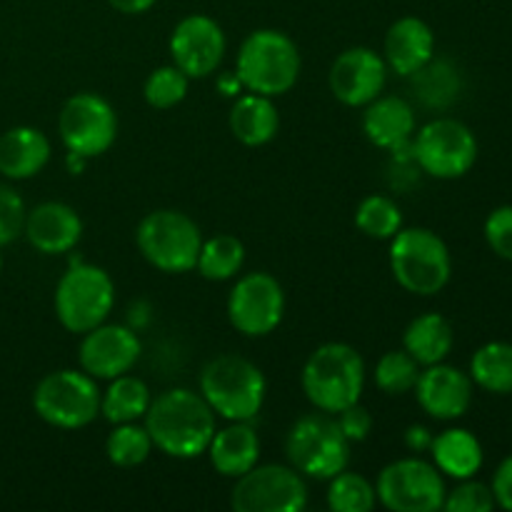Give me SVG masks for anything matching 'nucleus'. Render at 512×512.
Wrapping results in <instances>:
<instances>
[{"label": "nucleus", "instance_id": "f257e3e1", "mask_svg": "<svg viewBox=\"0 0 512 512\" xmlns=\"http://www.w3.org/2000/svg\"><path fill=\"white\" fill-rule=\"evenodd\" d=\"M145 430L153 448L175 460H193L208 450L215 435V413L195 390L173 388L150 400Z\"/></svg>", "mask_w": 512, "mask_h": 512}, {"label": "nucleus", "instance_id": "f03ea898", "mask_svg": "<svg viewBox=\"0 0 512 512\" xmlns=\"http://www.w3.org/2000/svg\"><path fill=\"white\" fill-rule=\"evenodd\" d=\"M303 393L315 410L340 413L360 403L365 388V360L353 345L325 343L303 365Z\"/></svg>", "mask_w": 512, "mask_h": 512}, {"label": "nucleus", "instance_id": "7ed1b4c3", "mask_svg": "<svg viewBox=\"0 0 512 512\" xmlns=\"http://www.w3.org/2000/svg\"><path fill=\"white\" fill-rule=\"evenodd\" d=\"M268 383L263 370L240 355H218L200 373V395L230 423H250L265 403Z\"/></svg>", "mask_w": 512, "mask_h": 512}, {"label": "nucleus", "instance_id": "20e7f679", "mask_svg": "<svg viewBox=\"0 0 512 512\" xmlns=\"http://www.w3.org/2000/svg\"><path fill=\"white\" fill-rule=\"evenodd\" d=\"M235 75H238L248 93L278 98V95L288 93L298 83V45L283 30H255L240 43Z\"/></svg>", "mask_w": 512, "mask_h": 512}, {"label": "nucleus", "instance_id": "39448f33", "mask_svg": "<svg viewBox=\"0 0 512 512\" xmlns=\"http://www.w3.org/2000/svg\"><path fill=\"white\" fill-rule=\"evenodd\" d=\"M390 270L403 290L438 295L453 275V258L438 233L428 228H400L390 238Z\"/></svg>", "mask_w": 512, "mask_h": 512}, {"label": "nucleus", "instance_id": "423d86ee", "mask_svg": "<svg viewBox=\"0 0 512 512\" xmlns=\"http://www.w3.org/2000/svg\"><path fill=\"white\" fill-rule=\"evenodd\" d=\"M350 440L330 413H308L293 423L285 438V455L300 475L330 480L350 463Z\"/></svg>", "mask_w": 512, "mask_h": 512}, {"label": "nucleus", "instance_id": "0eeeda50", "mask_svg": "<svg viewBox=\"0 0 512 512\" xmlns=\"http://www.w3.org/2000/svg\"><path fill=\"white\" fill-rule=\"evenodd\" d=\"M113 305L115 285L98 265H70L55 285V315L68 333L85 335L103 325Z\"/></svg>", "mask_w": 512, "mask_h": 512}, {"label": "nucleus", "instance_id": "6e6552de", "mask_svg": "<svg viewBox=\"0 0 512 512\" xmlns=\"http://www.w3.org/2000/svg\"><path fill=\"white\" fill-rule=\"evenodd\" d=\"M135 245L153 268L163 273H188L198 263L203 235L193 218L180 210L163 208L140 220Z\"/></svg>", "mask_w": 512, "mask_h": 512}, {"label": "nucleus", "instance_id": "1a4fd4ad", "mask_svg": "<svg viewBox=\"0 0 512 512\" xmlns=\"http://www.w3.org/2000/svg\"><path fill=\"white\" fill-rule=\"evenodd\" d=\"M33 408L53 428H85L100 415L98 383L85 370H55L35 385Z\"/></svg>", "mask_w": 512, "mask_h": 512}, {"label": "nucleus", "instance_id": "9d476101", "mask_svg": "<svg viewBox=\"0 0 512 512\" xmlns=\"http://www.w3.org/2000/svg\"><path fill=\"white\" fill-rule=\"evenodd\" d=\"M413 160L438 180L463 178L478 160V138L455 118H435L418 130Z\"/></svg>", "mask_w": 512, "mask_h": 512}, {"label": "nucleus", "instance_id": "9b49d317", "mask_svg": "<svg viewBox=\"0 0 512 512\" xmlns=\"http://www.w3.org/2000/svg\"><path fill=\"white\" fill-rule=\"evenodd\" d=\"M375 495L393 512H435L445 503L443 473L420 458H403L385 465L375 483Z\"/></svg>", "mask_w": 512, "mask_h": 512}, {"label": "nucleus", "instance_id": "f8f14e48", "mask_svg": "<svg viewBox=\"0 0 512 512\" xmlns=\"http://www.w3.org/2000/svg\"><path fill=\"white\" fill-rule=\"evenodd\" d=\"M230 505L235 512H300L308 485L293 465H255L235 478Z\"/></svg>", "mask_w": 512, "mask_h": 512}, {"label": "nucleus", "instance_id": "ddd939ff", "mask_svg": "<svg viewBox=\"0 0 512 512\" xmlns=\"http://www.w3.org/2000/svg\"><path fill=\"white\" fill-rule=\"evenodd\" d=\"M58 133L65 150L83 158H98L118 135V115L98 93H78L65 100L58 115Z\"/></svg>", "mask_w": 512, "mask_h": 512}, {"label": "nucleus", "instance_id": "4468645a", "mask_svg": "<svg viewBox=\"0 0 512 512\" xmlns=\"http://www.w3.org/2000/svg\"><path fill=\"white\" fill-rule=\"evenodd\" d=\"M285 315V293L268 273H248L233 285L228 298V318L238 333L265 338Z\"/></svg>", "mask_w": 512, "mask_h": 512}, {"label": "nucleus", "instance_id": "2eb2a0df", "mask_svg": "<svg viewBox=\"0 0 512 512\" xmlns=\"http://www.w3.org/2000/svg\"><path fill=\"white\" fill-rule=\"evenodd\" d=\"M225 33L208 15H188L170 35V55L188 78H208L225 58Z\"/></svg>", "mask_w": 512, "mask_h": 512}, {"label": "nucleus", "instance_id": "dca6fc26", "mask_svg": "<svg viewBox=\"0 0 512 512\" xmlns=\"http://www.w3.org/2000/svg\"><path fill=\"white\" fill-rule=\"evenodd\" d=\"M385 80H388L385 58L363 45L343 50L328 73L330 93L348 108H365L373 103L383 93Z\"/></svg>", "mask_w": 512, "mask_h": 512}, {"label": "nucleus", "instance_id": "f3484780", "mask_svg": "<svg viewBox=\"0 0 512 512\" xmlns=\"http://www.w3.org/2000/svg\"><path fill=\"white\" fill-rule=\"evenodd\" d=\"M140 340L125 325H98L80 343V368L95 380H113L130 373L140 358Z\"/></svg>", "mask_w": 512, "mask_h": 512}, {"label": "nucleus", "instance_id": "a211bd4d", "mask_svg": "<svg viewBox=\"0 0 512 512\" xmlns=\"http://www.w3.org/2000/svg\"><path fill=\"white\" fill-rule=\"evenodd\" d=\"M415 398L430 418L450 423V420L463 418L470 410L473 378L455 365H428L425 370H420V378L415 383Z\"/></svg>", "mask_w": 512, "mask_h": 512}, {"label": "nucleus", "instance_id": "6ab92c4d", "mask_svg": "<svg viewBox=\"0 0 512 512\" xmlns=\"http://www.w3.org/2000/svg\"><path fill=\"white\" fill-rule=\"evenodd\" d=\"M23 235L43 255L70 253L83 238V220L68 203L48 200L28 210Z\"/></svg>", "mask_w": 512, "mask_h": 512}, {"label": "nucleus", "instance_id": "aec40b11", "mask_svg": "<svg viewBox=\"0 0 512 512\" xmlns=\"http://www.w3.org/2000/svg\"><path fill=\"white\" fill-rule=\"evenodd\" d=\"M435 33L425 20L415 15L395 20L385 35V65L403 78H410L433 63Z\"/></svg>", "mask_w": 512, "mask_h": 512}, {"label": "nucleus", "instance_id": "412c9836", "mask_svg": "<svg viewBox=\"0 0 512 512\" xmlns=\"http://www.w3.org/2000/svg\"><path fill=\"white\" fill-rule=\"evenodd\" d=\"M363 130L373 145L398 153V150L408 148L413 143V105L408 100L398 98V95H378L373 103L365 105Z\"/></svg>", "mask_w": 512, "mask_h": 512}, {"label": "nucleus", "instance_id": "4be33fe9", "mask_svg": "<svg viewBox=\"0 0 512 512\" xmlns=\"http://www.w3.org/2000/svg\"><path fill=\"white\" fill-rule=\"evenodd\" d=\"M50 160V140L43 130L18 125L0 135V175L8 180H28Z\"/></svg>", "mask_w": 512, "mask_h": 512}, {"label": "nucleus", "instance_id": "5701e85b", "mask_svg": "<svg viewBox=\"0 0 512 512\" xmlns=\"http://www.w3.org/2000/svg\"><path fill=\"white\" fill-rule=\"evenodd\" d=\"M205 453L223 478H240L258 465L260 438L248 423H233L225 430H215Z\"/></svg>", "mask_w": 512, "mask_h": 512}, {"label": "nucleus", "instance_id": "b1692460", "mask_svg": "<svg viewBox=\"0 0 512 512\" xmlns=\"http://www.w3.org/2000/svg\"><path fill=\"white\" fill-rule=\"evenodd\" d=\"M230 133L248 148L270 143L280 128V115L273 98L260 93L238 95L228 115Z\"/></svg>", "mask_w": 512, "mask_h": 512}, {"label": "nucleus", "instance_id": "393cba45", "mask_svg": "<svg viewBox=\"0 0 512 512\" xmlns=\"http://www.w3.org/2000/svg\"><path fill=\"white\" fill-rule=\"evenodd\" d=\"M430 453L435 468L453 480L475 478L485 463L483 445L465 428H448L435 435Z\"/></svg>", "mask_w": 512, "mask_h": 512}, {"label": "nucleus", "instance_id": "a878e982", "mask_svg": "<svg viewBox=\"0 0 512 512\" xmlns=\"http://www.w3.org/2000/svg\"><path fill=\"white\" fill-rule=\"evenodd\" d=\"M453 345V325H450V320L443 318L440 313L418 315L415 320H410V325L405 328L403 335V348L418 360L420 368L445 363V358L450 355Z\"/></svg>", "mask_w": 512, "mask_h": 512}, {"label": "nucleus", "instance_id": "bb28decb", "mask_svg": "<svg viewBox=\"0 0 512 512\" xmlns=\"http://www.w3.org/2000/svg\"><path fill=\"white\" fill-rule=\"evenodd\" d=\"M150 390L148 385L133 375H118L110 380L108 390L100 393V413L108 423H135L138 418H145L150 408Z\"/></svg>", "mask_w": 512, "mask_h": 512}, {"label": "nucleus", "instance_id": "cd10ccee", "mask_svg": "<svg viewBox=\"0 0 512 512\" xmlns=\"http://www.w3.org/2000/svg\"><path fill=\"white\" fill-rule=\"evenodd\" d=\"M470 378L488 393H512V343L493 340L480 345L470 360Z\"/></svg>", "mask_w": 512, "mask_h": 512}, {"label": "nucleus", "instance_id": "c85d7f7f", "mask_svg": "<svg viewBox=\"0 0 512 512\" xmlns=\"http://www.w3.org/2000/svg\"><path fill=\"white\" fill-rule=\"evenodd\" d=\"M245 263V248L235 235H215V238L203 240L198 255V273L205 280H215V283H223V280L235 278L240 273Z\"/></svg>", "mask_w": 512, "mask_h": 512}, {"label": "nucleus", "instance_id": "c756f323", "mask_svg": "<svg viewBox=\"0 0 512 512\" xmlns=\"http://www.w3.org/2000/svg\"><path fill=\"white\" fill-rule=\"evenodd\" d=\"M355 225L373 240H390L403 228V213L388 195H368L355 210Z\"/></svg>", "mask_w": 512, "mask_h": 512}, {"label": "nucleus", "instance_id": "7c9ffc66", "mask_svg": "<svg viewBox=\"0 0 512 512\" xmlns=\"http://www.w3.org/2000/svg\"><path fill=\"white\" fill-rule=\"evenodd\" d=\"M328 508L333 512H370L375 508V485L348 468L328 480Z\"/></svg>", "mask_w": 512, "mask_h": 512}, {"label": "nucleus", "instance_id": "2f4dec72", "mask_svg": "<svg viewBox=\"0 0 512 512\" xmlns=\"http://www.w3.org/2000/svg\"><path fill=\"white\" fill-rule=\"evenodd\" d=\"M150 453H153V440L145 425L120 423L105 440V455L118 468H135L145 463Z\"/></svg>", "mask_w": 512, "mask_h": 512}, {"label": "nucleus", "instance_id": "473e14b6", "mask_svg": "<svg viewBox=\"0 0 512 512\" xmlns=\"http://www.w3.org/2000/svg\"><path fill=\"white\" fill-rule=\"evenodd\" d=\"M420 378V365L408 350H388L375 365V385L385 395H405L415 390Z\"/></svg>", "mask_w": 512, "mask_h": 512}, {"label": "nucleus", "instance_id": "72a5a7b5", "mask_svg": "<svg viewBox=\"0 0 512 512\" xmlns=\"http://www.w3.org/2000/svg\"><path fill=\"white\" fill-rule=\"evenodd\" d=\"M190 78L178 68V65H160L153 73L148 75L143 85L145 103L150 108L168 110L175 108L178 103H183L185 95H188Z\"/></svg>", "mask_w": 512, "mask_h": 512}, {"label": "nucleus", "instance_id": "f704fd0d", "mask_svg": "<svg viewBox=\"0 0 512 512\" xmlns=\"http://www.w3.org/2000/svg\"><path fill=\"white\" fill-rule=\"evenodd\" d=\"M443 508L448 512H490L495 510L493 490L475 478L460 480L458 488L445 495Z\"/></svg>", "mask_w": 512, "mask_h": 512}, {"label": "nucleus", "instance_id": "c9c22d12", "mask_svg": "<svg viewBox=\"0 0 512 512\" xmlns=\"http://www.w3.org/2000/svg\"><path fill=\"white\" fill-rule=\"evenodd\" d=\"M25 215L28 210H25L23 198L10 185L0 183V248L23 235Z\"/></svg>", "mask_w": 512, "mask_h": 512}, {"label": "nucleus", "instance_id": "e433bc0d", "mask_svg": "<svg viewBox=\"0 0 512 512\" xmlns=\"http://www.w3.org/2000/svg\"><path fill=\"white\" fill-rule=\"evenodd\" d=\"M485 240L498 258L512 263V205H500L488 215Z\"/></svg>", "mask_w": 512, "mask_h": 512}, {"label": "nucleus", "instance_id": "4c0bfd02", "mask_svg": "<svg viewBox=\"0 0 512 512\" xmlns=\"http://www.w3.org/2000/svg\"><path fill=\"white\" fill-rule=\"evenodd\" d=\"M335 420H338L340 430H343V435L350 443H363L370 435V430H373V415L360 403L348 405L345 410L335 413Z\"/></svg>", "mask_w": 512, "mask_h": 512}, {"label": "nucleus", "instance_id": "58836bf2", "mask_svg": "<svg viewBox=\"0 0 512 512\" xmlns=\"http://www.w3.org/2000/svg\"><path fill=\"white\" fill-rule=\"evenodd\" d=\"M490 490H493L495 508L512 512V455L498 465V470L493 475V483H490Z\"/></svg>", "mask_w": 512, "mask_h": 512}, {"label": "nucleus", "instance_id": "ea45409f", "mask_svg": "<svg viewBox=\"0 0 512 512\" xmlns=\"http://www.w3.org/2000/svg\"><path fill=\"white\" fill-rule=\"evenodd\" d=\"M433 438H435V435L430 433L428 428H423V425H410V428L405 430V445H408L410 450H415V453L430 450V445H433Z\"/></svg>", "mask_w": 512, "mask_h": 512}, {"label": "nucleus", "instance_id": "a19ab883", "mask_svg": "<svg viewBox=\"0 0 512 512\" xmlns=\"http://www.w3.org/2000/svg\"><path fill=\"white\" fill-rule=\"evenodd\" d=\"M118 13L125 15H140L145 10H150L155 5V0H108Z\"/></svg>", "mask_w": 512, "mask_h": 512}, {"label": "nucleus", "instance_id": "79ce46f5", "mask_svg": "<svg viewBox=\"0 0 512 512\" xmlns=\"http://www.w3.org/2000/svg\"><path fill=\"white\" fill-rule=\"evenodd\" d=\"M218 88H220V93L223 95H240V90H245L243 88V83H240V78L238 75H235V70L233 73H225V75H220L218 78Z\"/></svg>", "mask_w": 512, "mask_h": 512}, {"label": "nucleus", "instance_id": "37998d69", "mask_svg": "<svg viewBox=\"0 0 512 512\" xmlns=\"http://www.w3.org/2000/svg\"><path fill=\"white\" fill-rule=\"evenodd\" d=\"M0 273H3V253H0Z\"/></svg>", "mask_w": 512, "mask_h": 512}]
</instances>
